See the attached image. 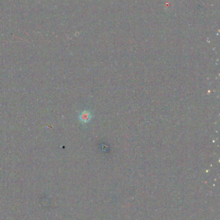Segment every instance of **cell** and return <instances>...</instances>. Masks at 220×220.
<instances>
[{"mask_svg":"<svg viewBox=\"0 0 220 220\" xmlns=\"http://www.w3.org/2000/svg\"><path fill=\"white\" fill-rule=\"evenodd\" d=\"M88 114H86L85 113H83L81 115V121H86L88 120Z\"/></svg>","mask_w":220,"mask_h":220,"instance_id":"cell-1","label":"cell"}]
</instances>
